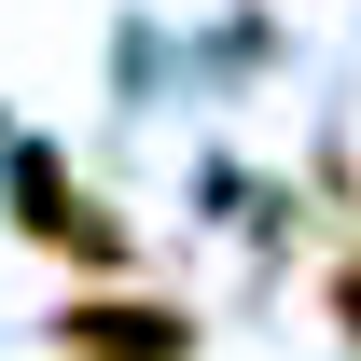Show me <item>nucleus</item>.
<instances>
[{
    "mask_svg": "<svg viewBox=\"0 0 361 361\" xmlns=\"http://www.w3.org/2000/svg\"><path fill=\"white\" fill-rule=\"evenodd\" d=\"M14 223L42 236V250H97V264L126 250V236L97 223V209H84V195H70V180H56V167H28V180H14Z\"/></svg>",
    "mask_w": 361,
    "mask_h": 361,
    "instance_id": "obj_2",
    "label": "nucleus"
},
{
    "mask_svg": "<svg viewBox=\"0 0 361 361\" xmlns=\"http://www.w3.org/2000/svg\"><path fill=\"white\" fill-rule=\"evenodd\" d=\"M334 319H348V348H361V264H334Z\"/></svg>",
    "mask_w": 361,
    "mask_h": 361,
    "instance_id": "obj_3",
    "label": "nucleus"
},
{
    "mask_svg": "<svg viewBox=\"0 0 361 361\" xmlns=\"http://www.w3.org/2000/svg\"><path fill=\"white\" fill-rule=\"evenodd\" d=\"M56 334L84 361H195V319H167V306H70Z\"/></svg>",
    "mask_w": 361,
    "mask_h": 361,
    "instance_id": "obj_1",
    "label": "nucleus"
}]
</instances>
